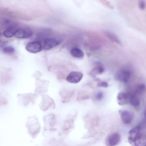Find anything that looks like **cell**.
<instances>
[{"instance_id":"6da1fadb","label":"cell","mask_w":146,"mask_h":146,"mask_svg":"<svg viewBox=\"0 0 146 146\" xmlns=\"http://www.w3.org/2000/svg\"><path fill=\"white\" fill-rule=\"evenodd\" d=\"M141 125H139L131 129L129 132L128 140L131 145H134L138 143L143 139L146 137L141 132Z\"/></svg>"},{"instance_id":"7a4b0ae2","label":"cell","mask_w":146,"mask_h":146,"mask_svg":"<svg viewBox=\"0 0 146 146\" xmlns=\"http://www.w3.org/2000/svg\"><path fill=\"white\" fill-rule=\"evenodd\" d=\"M26 123L30 135L33 138H35L40 132V124L37 118L35 117H29Z\"/></svg>"},{"instance_id":"3957f363","label":"cell","mask_w":146,"mask_h":146,"mask_svg":"<svg viewBox=\"0 0 146 146\" xmlns=\"http://www.w3.org/2000/svg\"><path fill=\"white\" fill-rule=\"evenodd\" d=\"M40 109L43 111H45L49 108L54 109L55 104L53 100L46 94L42 96L40 102L39 104Z\"/></svg>"},{"instance_id":"277c9868","label":"cell","mask_w":146,"mask_h":146,"mask_svg":"<svg viewBox=\"0 0 146 146\" xmlns=\"http://www.w3.org/2000/svg\"><path fill=\"white\" fill-rule=\"evenodd\" d=\"M44 124V129L45 130L54 131L56 123V119L55 115L52 114L44 116L43 117Z\"/></svg>"},{"instance_id":"5b68a950","label":"cell","mask_w":146,"mask_h":146,"mask_svg":"<svg viewBox=\"0 0 146 146\" xmlns=\"http://www.w3.org/2000/svg\"><path fill=\"white\" fill-rule=\"evenodd\" d=\"M25 48L29 52L35 53L41 51L42 46L40 42L33 41L28 43L26 45Z\"/></svg>"},{"instance_id":"8992f818","label":"cell","mask_w":146,"mask_h":146,"mask_svg":"<svg viewBox=\"0 0 146 146\" xmlns=\"http://www.w3.org/2000/svg\"><path fill=\"white\" fill-rule=\"evenodd\" d=\"M130 75L131 73L129 70L126 69H122L117 72L115 76L118 80L126 83L129 79Z\"/></svg>"},{"instance_id":"52a82bcc","label":"cell","mask_w":146,"mask_h":146,"mask_svg":"<svg viewBox=\"0 0 146 146\" xmlns=\"http://www.w3.org/2000/svg\"><path fill=\"white\" fill-rule=\"evenodd\" d=\"M83 77V74L79 72H71L67 76L66 80L72 83H77L80 81Z\"/></svg>"},{"instance_id":"ba28073f","label":"cell","mask_w":146,"mask_h":146,"mask_svg":"<svg viewBox=\"0 0 146 146\" xmlns=\"http://www.w3.org/2000/svg\"><path fill=\"white\" fill-rule=\"evenodd\" d=\"M32 35V31L28 28L20 29L16 31L14 36L20 39L26 38H29Z\"/></svg>"},{"instance_id":"9c48e42d","label":"cell","mask_w":146,"mask_h":146,"mask_svg":"<svg viewBox=\"0 0 146 146\" xmlns=\"http://www.w3.org/2000/svg\"><path fill=\"white\" fill-rule=\"evenodd\" d=\"M120 118L124 124H128L131 123L133 120L131 113L125 110H120L119 111Z\"/></svg>"},{"instance_id":"30bf717a","label":"cell","mask_w":146,"mask_h":146,"mask_svg":"<svg viewBox=\"0 0 146 146\" xmlns=\"http://www.w3.org/2000/svg\"><path fill=\"white\" fill-rule=\"evenodd\" d=\"M120 140L119 134L117 132L113 133L107 137L106 140V144L108 146H115L118 143Z\"/></svg>"},{"instance_id":"8fae6325","label":"cell","mask_w":146,"mask_h":146,"mask_svg":"<svg viewBox=\"0 0 146 146\" xmlns=\"http://www.w3.org/2000/svg\"><path fill=\"white\" fill-rule=\"evenodd\" d=\"M130 93L121 92H119L117 96V100L118 105L124 106L126 105L128 102Z\"/></svg>"},{"instance_id":"7c38bea8","label":"cell","mask_w":146,"mask_h":146,"mask_svg":"<svg viewBox=\"0 0 146 146\" xmlns=\"http://www.w3.org/2000/svg\"><path fill=\"white\" fill-rule=\"evenodd\" d=\"M59 43V42L55 39L46 38L44 40L42 46L44 49L48 50L57 46Z\"/></svg>"},{"instance_id":"4fadbf2b","label":"cell","mask_w":146,"mask_h":146,"mask_svg":"<svg viewBox=\"0 0 146 146\" xmlns=\"http://www.w3.org/2000/svg\"><path fill=\"white\" fill-rule=\"evenodd\" d=\"M74 94V90H62L60 94L62 98V102L63 103L68 102Z\"/></svg>"},{"instance_id":"5bb4252c","label":"cell","mask_w":146,"mask_h":146,"mask_svg":"<svg viewBox=\"0 0 146 146\" xmlns=\"http://www.w3.org/2000/svg\"><path fill=\"white\" fill-rule=\"evenodd\" d=\"M37 96L38 94L36 93H30L24 94L23 96L24 105L27 106L30 103H35Z\"/></svg>"},{"instance_id":"9a60e30c","label":"cell","mask_w":146,"mask_h":146,"mask_svg":"<svg viewBox=\"0 0 146 146\" xmlns=\"http://www.w3.org/2000/svg\"><path fill=\"white\" fill-rule=\"evenodd\" d=\"M74 117H69L64 121L62 130L64 133H67L74 126Z\"/></svg>"},{"instance_id":"2e32d148","label":"cell","mask_w":146,"mask_h":146,"mask_svg":"<svg viewBox=\"0 0 146 146\" xmlns=\"http://www.w3.org/2000/svg\"><path fill=\"white\" fill-rule=\"evenodd\" d=\"M104 71V68L100 63H98L92 70L90 74L92 76H95L98 74L102 73Z\"/></svg>"},{"instance_id":"e0dca14e","label":"cell","mask_w":146,"mask_h":146,"mask_svg":"<svg viewBox=\"0 0 146 146\" xmlns=\"http://www.w3.org/2000/svg\"><path fill=\"white\" fill-rule=\"evenodd\" d=\"M128 102L130 104L134 107H137L140 105V101L137 95L134 93H130Z\"/></svg>"},{"instance_id":"ac0fdd59","label":"cell","mask_w":146,"mask_h":146,"mask_svg":"<svg viewBox=\"0 0 146 146\" xmlns=\"http://www.w3.org/2000/svg\"><path fill=\"white\" fill-rule=\"evenodd\" d=\"M70 53L72 56L78 58H82L84 55L82 51L78 48H74L72 49Z\"/></svg>"},{"instance_id":"d6986e66","label":"cell","mask_w":146,"mask_h":146,"mask_svg":"<svg viewBox=\"0 0 146 146\" xmlns=\"http://www.w3.org/2000/svg\"><path fill=\"white\" fill-rule=\"evenodd\" d=\"M16 30L12 27L8 28L3 32V35L7 38H11L14 36Z\"/></svg>"},{"instance_id":"ffe728a7","label":"cell","mask_w":146,"mask_h":146,"mask_svg":"<svg viewBox=\"0 0 146 146\" xmlns=\"http://www.w3.org/2000/svg\"><path fill=\"white\" fill-rule=\"evenodd\" d=\"M105 33L107 37L112 41L118 44H121V42L118 37L114 34L109 32H106Z\"/></svg>"},{"instance_id":"44dd1931","label":"cell","mask_w":146,"mask_h":146,"mask_svg":"<svg viewBox=\"0 0 146 146\" xmlns=\"http://www.w3.org/2000/svg\"><path fill=\"white\" fill-rule=\"evenodd\" d=\"M90 96L87 92H81L78 93L76 100L80 102L88 98Z\"/></svg>"},{"instance_id":"7402d4cb","label":"cell","mask_w":146,"mask_h":146,"mask_svg":"<svg viewBox=\"0 0 146 146\" xmlns=\"http://www.w3.org/2000/svg\"><path fill=\"white\" fill-rule=\"evenodd\" d=\"M145 89V85L144 84H141L137 87L134 94L137 95L142 93Z\"/></svg>"},{"instance_id":"603a6c76","label":"cell","mask_w":146,"mask_h":146,"mask_svg":"<svg viewBox=\"0 0 146 146\" xmlns=\"http://www.w3.org/2000/svg\"><path fill=\"white\" fill-rule=\"evenodd\" d=\"M3 52L6 54H11L15 51L14 48L11 46H6L3 47Z\"/></svg>"},{"instance_id":"cb8c5ba5","label":"cell","mask_w":146,"mask_h":146,"mask_svg":"<svg viewBox=\"0 0 146 146\" xmlns=\"http://www.w3.org/2000/svg\"><path fill=\"white\" fill-rule=\"evenodd\" d=\"M97 86L98 87L107 88L108 87L109 84L106 81H102L99 82Z\"/></svg>"},{"instance_id":"d4e9b609","label":"cell","mask_w":146,"mask_h":146,"mask_svg":"<svg viewBox=\"0 0 146 146\" xmlns=\"http://www.w3.org/2000/svg\"><path fill=\"white\" fill-rule=\"evenodd\" d=\"M103 96V93L102 92H99L96 94V98L98 100H100L102 99Z\"/></svg>"},{"instance_id":"484cf974","label":"cell","mask_w":146,"mask_h":146,"mask_svg":"<svg viewBox=\"0 0 146 146\" xmlns=\"http://www.w3.org/2000/svg\"><path fill=\"white\" fill-rule=\"evenodd\" d=\"M139 6L140 8L141 9H143L145 7V4L143 0H140L139 3Z\"/></svg>"},{"instance_id":"4316f807","label":"cell","mask_w":146,"mask_h":146,"mask_svg":"<svg viewBox=\"0 0 146 146\" xmlns=\"http://www.w3.org/2000/svg\"><path fill=\"white\" fill-rule=\"evenodd\" d=\"M8 44L7 41L0 40V48L4 47Z\"/></svg>"},{"instance_id":"83f0119b","label":"cell","mask_w":146,"mask_h":146,"mask_svg":"<svg viewBox=\"0 0 146 146\" xmlns=\"http://www.w3.org/2000/svg\"><path fill=\"white\" fill-rule=\"evenodd\" d=\"M1 36H2L1 33V32H0V38L1 37Z\"/></svg>"}]
</instances>
